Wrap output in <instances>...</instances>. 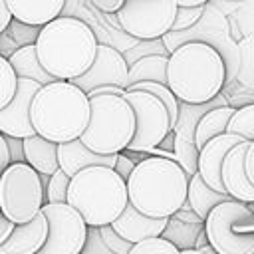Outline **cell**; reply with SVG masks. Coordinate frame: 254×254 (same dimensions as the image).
Instances as JSON below:
<instances>
[{
	"mask_svg": "<svg viewBox=\"0 0 254 254\" xmlns=\"http://www.w3.org/2000/svg\"><path fill=\"white\" fill-rule=\"evenodd\" d=\"M224 2H230V6H234V8H238L242 2H246V0H224Z\"/></svg>",
	"mask_w": 254,
	"mask_h": 254,
	"instance_id": "obj_48",
	"label": "cell"
},
{
	"mask_svg": "<svg viewBox=\"0 0 254 254\" xmlns=\"http://www.w3.org/2000/svg\"><path fill=\"white\" fill-rule=\"evenodd\" d=\"M177 10L175 0H125L117 24L137 40H161L173 30Z\"/></svg>",
	"mask_w": 254,
	"mask_h": 254,
	"instance_id": "obj_11",
	"label": "cell"
},
{
	"mask_svg": "<svg viewBox=\"0 0 254 254\" xmlns=\"http://www.w3.org/2000/svg\"><path fill=\"white\" fill-rule=\"evenodd\" d=\"M69 183H71V177L65 175L62 169H58L52 177H48V185H46V202H52V204H64V202H67Z\"/></svg>",
	"mask_w": 254,
	"mask_h": 254,
	"instance_id": "obj_33",
	"label": "cell"
},
{
	"mask_svg": "<svg viewBox=\"0 0 254 254\" xmlns=\"http://www.w3.org/2000/svg\"><path fill=\"white\" fill-rule=\"evenodd\" d=\"M40 83L34 79L18 77V89L14 99L0 111V133L6 137L26 139L38 135L32 125V101L40 91Z\"/></svg>",
	"mask_w": 254,
	"mask_h": 254,
	"instance_id": "obj_14",
	"label": "cell"
},
{
	"mask_svg": "<svg viewBox=\"0 0 254 254\" xmlns=\"http://www.w3.org/2000/svg\"><path fill=\"white\" fill-rule=\"evenodd\" d=\"M67 204L73 206L89 228L113 224L129 204L127 183L109 167H89L71 177Z\"/></svg>",
	"mask_w": 254,
	"mask_h": 254,
	"instance_id": "obj_5",
	"label": "cell"
},
{
	"mask_svg": "<svg viewBox=\"0 0 254 254\" xmlns=\"http://www.w3.org/2000/svg\"><path fill=\"white\" fill-rule=\"evenodd\" d=\"M8 62H10V65L14 67V71H16L18 77L34 79V81H38L40 85H48V83L56 81V79L46 71V67L40 64L36 46H26V48L16 50V52L8 58Z\"/></svg>",
	"mask_w": 254,
	"mask_h": 254,
	"instance_id": "obj_24",
	"label": "cell"
},
{
	"mask_svg": "<svg viewBox=\"0 0 254 254\" xmlns=\"http://www.w3.org/2000/svg\"><path fill=\"white\" fill-rule=\"evenodd\" d=\"M167 85L183 103H206L226 85L224 58L208 44H183L169 56Z\"/></svg>",
	"mask_w": 254,
	"mask_h": 254,
	"instance_id": "obj_3",
	"label": "cell"
},
{
	"mask_svg": "<svg viewBox=\"0 0 254 254\" xmlns=\"http://www.w3.org/2000/svg\"><path fill=\"white\" fill-rule=\"evenodd\" d=\"M89 2L103 14H117L125 4V0H89Z\"/></svg>",
	"mask_w": 254,
	"mask_h": 254,
	"instance_id": "obj_41",
	"label": "cell"
},
{
	"mask_svg": "<svg viewBox=\"0 0 254 254\" xmlns=\"http://www.w3.org/2000/svg\"><path fill=\"white\" fill-rule=\"evenodd\" d=\"M129 254H181V250L169 240H165L163 236H157V238H149L139 244H133Z\"/></svg>",
	"mask_w": 254,
	"mask_h": 254,
	"instance_id": "obj_35",
	"label": "cell"
},
{
	"mask_svg": "<svg viewBox=\"0 0 254 254\" xmlns=\"http://www.w3.org/2000/svg\"><path fill=\"white\" fill-rule=\"evenodd\" d=\"M48 238V220L40 212L26 224H16L8 240L0 246V254H38Z\"/></svg>",
	"mask_w": 254,
	"mask_h": 254,
	"instance_id": "obj_19",
	"label": "cell"
},
{
	"mask_svg": "<svg viewBox=\"0 0 254 254\" xmlns=\"http://www.w3.org/2000/svg\"><path fill=\"white\" fill-rule=\"evenodd\" d=\"M234 111H236V107H232V105H222V107L210 109V111L200 119V123H198V127H196V133H194V145L198 147V151H200L208 141H212L214 137L226 133L228 123H230Z\"/></svg>",
	"mask_w": 254,
	"mask_h": 254,
	"instance_id": "obj_25",
	"label": "cell"
},
{
	"mask_svg": "<svg viewBox=\"0 0 254 254\" xmlns=\"http://www.w3.org/2000/svg\"><path fill=\"white\" fill-rule=\"evenodd\" d=\"M204 232L216 254H254V212L240 200L214 206L204 220Z\"/></svg>",
	"mask_w": 254,
	"mask_h": 254,
	"instance_id": "obj_7",
	"label": "cell"
},
{
	"mask_svg": "<svg viewBox=\"0 0 254 254\" xmlns=\"http://www.w3.org/2000/svg\"><path fill=\"white\" fill-rule=\"evenodd\" d=\"M12 159H10V151H8V143H6V137L0 135V177L4 175V171L10 167Z\"/></svg>",
	"mask_w": 254,
	"mask_h": 254,
	"instance_id": "obj_42",
	"label": "cell"
},
{
	"mask_svg": "<svg viewBox=\"0 0 254 254\" xmlns=\"http://www.w3.org/2000/svg\"><path fill=\"white\" fill-rule=\"evenodd\" d=\"M226 133L238 135L248 143L254 141V103L236 107V111H234V115L228 123Z\"/></svg>",
	"mask_w": 254,
	"mask_h": 254,
	"instance_id": "obj_29",
	"label": "cell"
},
{
	"mask_svg": "<svg viewBox=\"0 0 254 254\" xmlns=\"http://www.w3.org/2000/svg\"><path fill=\"white\" fill-rule=\"evenodd\" d=\"M10 22H12V14L8 10V4L6 0H0V34L10 26Z\"/></svg>",
	"mask_w": 254,
	"mask_h": 254,
	"instance_id": "obj_45",
	"label": "cell"
},
{
	"mask_svg": "<svg viewBox=\"0 0 254 254\" xmlns=\"http://www.w3.org/2000/svg\"><path fill=\"white\" fill-rule=\"evenodd\" d=\"M135 161L131 159V157H127V155H123V153H119L117 155V161H115V173L127 183L129 181V177H131V173H133V169H135Z\"/></svg>",
	"mask_w": 254,
	"mask_h": 254,
	"instance_id": "obj_38",
	"label": "cell"
},
{
	"mask_svg": "<svg viewBox=\"0 0 254 254\" xmlns=\"http://www.w3.org/2000/svg\"><path fill=\"white\" fill-rule=\"evenodd\" d=\"M58 161H60V169L73 177L83 169L89 167H115L117 155H97L93 153L87 145H83L81 139L69 141V143H60L58 145Z\"/></svg>",
	"mask_w": 254,
	"mask_h": 254,
	"instance_id": "obj_18",
	"label": "cell"
},
{
	"mask_svg": "<svg viewBox=\"0 0 254 254\" xmlns=\"http://www.w3.org/2000/svg\"><path fill=\"white\" fill-rule=\"evenodd\" d=\"M42 212L48 220V238L38 254H81L89 236L83 216L67 202H46Z\"/></svg>",
	"mask_w": 254,
	"mask_h": 254,
	"instance_id": "obj_12",
	"label": "cell"
},
{
	"mask_svg": "<svg viewBox=\"0 0 254 254\" xmlns=\"http://www.w3.org/2000/svg\"><path fill=\"white\" fill-rule=\"evenodd\" d=\"M179 6H204L210 0H175Z\"/></svg>",
	"mask_w": 254,
	"mask_h": 254,
	"instance_id": "obj_46",
	"label": "cell"
},
{
	"mask_svg": "<svg viewBox=\"0 0 254 254\" xmlns=\"http://www.w3.org/2000/svg\"><path fill=\"white\" fill-rule=\"evenodd\" d=\"M127 79H129V64L125 56L107 44H99L91 67L83 75L71 79V83L79 87L83 93H91L93 89L107 85L127 91Z\"/></svg>",
	"mask_w": 254,
	"mask_h": 254,
	"instance_id": "obj_13",
	"label": "cell"
},
{
	"mask_svg": "<svg viewBox=\"0 0 254 254\" xmlns=\"http://www.w3.org/2000/svg\"><path fill=\"white\" fill-rule=\"evenodd\" d=\"M24 161L40 175L52 177L60 169L58 161V143L42 137L32 135L24 139Z\"/></svg>",
	"mask_w": 254,
	"mask_h": 254,
	"instance_id": "obj_21",
	"label": "cell"
},
{
	"mask_svg": "<svg viewBox=\"0 0 254 254\" xmlns=\"http://www.w3.org/2000/svg\"><path fill=\"white\" fill-rule=\"evenodd\" d=\"M204 6H179L177 10V16H175V24H173V30L171 32H185V30H190L204 14Z\"/></svg>",
	"mask_w": 254,
	"mask_h": 254,
	"instance_id": "obj_36",
	"label": "cell"
},
{
	"mask_svg": "<svg viewBox=\"0 0 254 254\" xmlns=\"http://www.w3.org/2000/svg\"><path fill=\"white\" fill-rule=\"evenodd\" d=\"M248 145H250L248 141H242L226 155L222 163V185L234 200H240L244 204H254V185L250 183L244 169V157Z\"/></svg>",
	"mask_w": 254,
	"mask_h": 254,
	"instance_id": "obj_16",
	"label": "cell"
},
{
	"mask_svg": "<svg viewBox=\"0 0 254 254\" xmlns=\"http://www.w3.org/2000/svg\"><path fill=\"white\" fill-rule=\"evenodd\" d=\"M200 250H204V252H206V254H216V252H214V250H212V246H210V244H206V246H202V248H200Z\"/></svg>",
	"mask_w": 254,
	"mask_h": 254,
	"instance_id": "obj_49",
	"label": "cell"
},
{
	"mask_svg": "<svg viewBox=\"0 0 254 254\" xmlns=\"http://www.w3.org/2000/svg\"><path fill=\"white\" fill-rule=\"evenodd\" d=\"M14 226H16V224H14L12 220H8V218H6V216L0 212V246H2V244L8 240V236L12 234Z\"/></svg>",
	"mask_w": 254,
	"mask_h": 254,
	"instance_id": "obj_44",
	"label": "cell"
},
{
	"mask_svg": "<svg viewBox=\"0 0 254 254\" xmlns=\"http://www.w3.org/2000/svg\"><path fill=\"white\" fill-rule=\"evenodd\" d=\"M99 236H101L103 244L107 246V250H109L111 254H129V252H131V248H133V244H131V242H127L125 238H121V236L113 230V226H111V224L101 226V228H99Z\"/></svg>",
	"mask_w": 254,
	"mask_h": 254,
	"instance_id": "obj_37",
	"label": "cell"
},
{
	"mask_svg": "<svg viewBox=\"0 0 254 254\" xmlns=\"http://www.w3.org/2000/svg\"><path fill=\"white\" fill-rule=\"evenodd\" d=\"M40 30L38 26H30V24H24L16 18H12L10 26L4 30L8 34V38L18 46V48H26V46H36L38 42V36H40Z\"/></svg>",
	"mask_w": 254,
	"mask_h": 254,
	"instance_id": "obj_34",
	"label": "cell"
},
{
	"mask_svg": "<svg viewBox=\"0 0 254 254\" xmlns=\"http://www.w3.org/2000/svg\"><path fill=\"white\" fill-rule=\"evenodd\" d=\"M89 97V123L79 137L97 155H119L135 137V111L123 95L99 93Z\"/></svg>",
	"mask_w": 254,
	"mask_h": 254,
	"instance_id": "obj_6",
	"label": "cell"
},
{
	"mask_svg": "<svg viewBox=\"0 0 254 254\" xmlns=\"http://www.w3.org/2000/svg\"><path fill=\"white\" fill-rule=\"evenodd\" d=\"M230 22L236 26V30L240 32L242 40L254 44V0L242 2L236 8V12L232 14Z\"/></svg>",
	"mask_w": 254,
	"mask_h": 254,
	"instance_id": "obj_31",
	"label": "cell"
},
{
	"mask_svg": "<svg viewBox=\"0 0 254 254\" xmlns=\"http://www.w3.org/2000/svg\"><path fill=\"white\" fill-rule=\"evenodd\" d=\"M187 200L190 202L192 210H194L202 220H206V216L210 214V210H212L214 206L232 200V196L226 194V192H216V190L210 189V187L202 181V177L196 173V175H192L190 181H189V196H187Z\"/></svg>",
	"mask_w": 254,
	"mask_h": 254,
	"instance_id": "obj_23",
	"label": "cell"
},
{
	"mask_svg": "<svg viewBox=\"0 0 254 254\" xmlns=\"http://www.w3.org/2000/svg\"><path fill=\"white\" fill-rule=\"evenodd\" d=\"M167 64L169 56H145L129 65V79L127 87L143 81H153V83H163L167 85Z\"/></svg>",
	"mask_w": 254,
	"mask_h": 254,
	"instance_id": "obj_26",
	"label": "cell"
},
{
	"mask_svg": "<svg viewBox=\"0 0 254 254\" xmlns=\"http://www.w3.org/2000/svg\"><path fill=\"white\" fill-rule=\"evenodd\" d=\"M238 52H240V64H238L236 79L248 89H254V44L240 40Z\"/></svg>",
	"mask_w": 254,
	"mask_h": 254,
	"instance_id": "obj_30",
	"label": "cell"
},
{
	"mask_svg": "<svg viewBox=\"0 0 254 254\" xmlns=\"http://www.w3.org/2000/svg\"><path fill=\"white\" fill-rule=\"evenodd\" d=\"M244 169H246V175H248L250 183L254 185V141L248 145V151H246V157H244Z\"/></svg>",
	"mask_w": 254,
	"mask_h": 254,
	"instance_id": "obj_43",
	"label": "cell"
},
{
	"mask_svg": "<svg viewBox=\"0 0 254 254\" xmlns=\"http://www.w3.org/2000/svg\"><path fill=\"white\" fill-rule=\"evenodd\" d=\"M244 139L232 133H224L214 137L212 141H208L200 153H198V175L202 177V181L214 189L216 192H226L224 185H222V163L226 159V155ZM228 194V192H226Z\"/></svg>",
	"mask_w": 254,
	"mask_h": 254,
	"instance_id": "obj_15",
	"label": "cell"
},
{
	"mask_svg": "<svg viewBox=\"0 0 254 254\" xmlns=\"http://www.w3.org/2000/svg\"><path fill=\"white\" fill-rule=\"evenodd\" d=\"M173 153H175L177 163L183 167V171L187 173L189 179L198 173V153L200 151L192 141H187V139L173 135Z\"/></svg>",
	"mask_w": 254,
	"mask_h": 254,
	"instance_id": "obj_28",
	"label": "cell"
},
{
	"mask_svg": "<svg viewBox=\"0 0 254 254\" xmlns=\"http://www.w3.org/2000/svg\"><path fill=\"white\" fill-rule=\"evenodd\" d=\"M222 105H230L228 99L222 93L216 95L214 99L206 101V103H183L181 101L179 103V117H177V125L173 129V135L194 143V133H196V127H198L200 119L210 109H216V107H222Z\"/></svg>",
	"mask_w": 254,
	"mask_h": 254,
	"instance_id": "obj_22",
	"label": "cell"
},
{
	"mask_svg": "<svg viewBox=\"0 0 254 254\" xmlns=\"http://www.w3.org/2000/svg\"><path fill=\"white\" fill-rule=\"evenodd\" d=\"M202 232H204V224H189L171 216L161 236L171 244H175L179 250H190L196 248V240L200 238Z\"/></svg>",
	"mask_w": 254,
	"mask_h": 254,
	"instance_id": "obj_27",
	"label": "cell"
},
{
	"mask_svg": "<svg viewBox=\"0 0 254 254\" xmlns=\"http://www.w3.org/2000/svg\"><path fill=\"white\" fill-rule=\"evenodd\" d=\"M97 46L93 30L83 20L60 16L40 30L36 52L54 79L71 81L91 67Z\"/></svg>",
	"mask_w": 254,
	"mask_h": 254,
	"instance_id": "obj_1",
	"label": "cell"
},
{
	"mask_svg": "<svg viewBox=\"0 0 254 254\" xmlns=\"http://www.w3.org/2000/svg\"><path fill=\"white\" fill-rule=\"evenodd\" d=\"M167 222H169V218H153V216H147L141 210H137L133 204H127L125 210L119 214V218L111 226L127 242L139 244L143 240L161 236L163 230L167 228Z\"/></svg>",
	"mask_w": 254,
	"mask_h": 254,
	"instance_id": "obj_17",
	"label": "cell"
},
{
	"mask_svg": "<svg viewBox=\"0 0 254 254\" xmlns=\"http://www.w3.org/2000/svg\"><path fill=\"white\" fill-rule=\"evenodd\" d=\"M181 254H206V252L200 248H190V250H181Z\"/></svg>",
	"mask_w": 254,
	"mask_h": 254,
	"instance_id": "obj_47",
	"label": "cell"
},
{
	"mask_svg": "<svg viewBox=\"0 0 254 254\" xmlns=\"http://www.w3.org/2000/svg\"><path fill=\"white\" fill-rule=\"evenodd\" d=\"M18 89V75L10 65L8 58L0 56V111L14 99Z\"/></svg>",
	"mask_w": 254,
	"mask_h": 254,
	"instance_id": "obj_32",
	"label": "cell"
},
{
	"mask_svg": "<svg viewBox=\"0 0 254 254\" xmlns=\"http://www.w3.org/2000/svg\"><path fill=\"white\" fill-rule=\"evenodd\" d=\"M0 135H2V133H0Z\"/></svg>",
	"mask_w": 254,
	"mask_h": 254,
	"instance_id": "obj_50",
	"label": "cell"
},
{
	"mask_svg": "<svg viewBox=\"0 0 254 254\" xmlns=\"http://www.w3.org/2000/svg\"><path fill=\"white\" fill-rule=\"evenodd\" d=\"M4 137H6V135H4ZM6 143H8V151H10L12 163H26V161H24V139L6 137Z\"/></svg>",
	"mask_w": 254,
	"mask_h": 254,
	"instance_id": "obj_40",
	"label": "cell"
},
{
	"mask_svg": "<svg viewBox=\"0 0 254 254\" xmlns=\"http://www.w3.org/2000/svg\"><path fill=\"white\" fill-rule=\"evenodd\" d=\"M6 4L12 18L30 26L44 28L46 24L60 18L65 0H6Z\"/></svg>",
	"mask_w": 254,
	"mask_h": 254,
	"instance_id": "obj_20",
	"label": "cell"
},
{
	"mask_svg": "<svg viewBox=\"0 0 254 254\" xmlns=\"http://www.w3.org/2000/svg\"><path fill=\"white\" fill-rule=\"evenodd\" d=\"M177 220H181V222H189V224H204V220L192 210V206H190V202L189 200H185V204L173 214Z\"/></svg>",
	"mask_w": 254,
	"mask_h": 254,
	"instance_id": "obj_39",
	"label": "cell"
},
{
	"mask_svg": "<svg viewBox=\"0 0 254 254\" xmlns=\"http://www.w3.org/2000/svg\"><path fill=\"white\" fill-rule=\"evenodd\" d=\"M46 204L42 175L28 163H10L0 177V212L14 224L34 220Z\"/></svg>",
	"mask_w": 254,
	"mask_h": 254,
	"instance_id": "obj_8",
	"label": "cell"
},
{
	"mask_svg": "<svg viewBox=\"0 0 254 254\" xmlns=\"http://www.w3.org/2000/svg\"><path fill=\"white\" fill-rule=\"evenodd\" d=\"M89 97L71 81L42 85L32 101V125L54 143H69L83 135L89 123Z\"/></svg>",
	"mask_w": 254,
	"mask_h": 254,
	"instance_id": "obj_4",
	"label": "cell"
},
{
	"mask_svg": "<svg viewBox=\"0 0 254 254\" xmlns=\"http://www.w3.org/2000/svg\"><path fill=\"white\" fill-rule=\"evenodd\" d=\"M189 177L177 161L145 157L137 161L129 181V204L153 218H171L189 196Z\"/></svg>",
	"mask_w": 254,
	"mask_h": 254,
	"instance_id": "obj_2",
	"label": "cell"
},
{
	"mask_svg": "<svg viewBox=\"0 0 254 254\" xmlns=\"http://www.w3.org/2000/svg\"><path fill=\"white\" fill-rule=\"evenodd\" d=\"M161 40H163V46L169 54H173L177 48H181L183 44H189V42H202V44L216 48L220 52V56L224 58V64H226V83L236 79L238 64H240L238 42L234 40V36L230 32L228 18L218 8H214L212 2L206 4L202 18L190 30L169 32Z\"/></svg>",
	"mask_w": 254,
	"mask_h": 254,
	"instance_id": "obj_9",
	"label": "cell"
},
{
	"mask_svg": "<svg viewBox=\"0 0 254 254\" xmlns=\"http://www.w3.org/2000/svg\"><path fill=\"white\" fill-rule=\"evenodd\" d=\"M125 101L133 107L137 127L135 137L129 143V153H149L159 147L171 133V115L167 105L149 91H125Z\"/></svg>",
	"mask_w": 254,
	"mask_h": 254,
	"instance_id": "obj_10",
	"label": "cell"
}]
</instances>
